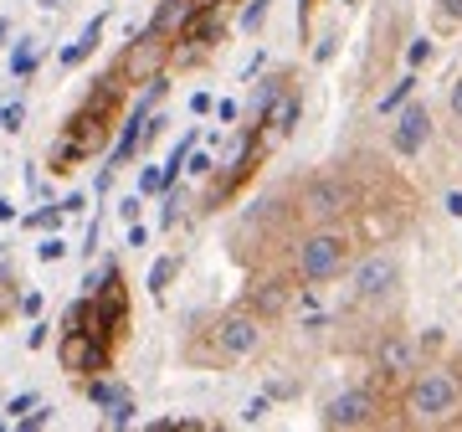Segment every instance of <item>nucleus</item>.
<instances>
[{"label":"nucleus","instance_id":"nucleus-13","mask_svg":"<svg viewBox=\"0 0 462 432\" xmlns=\"http://www.w3.org/2000/svg\"><path fill=\"white\" fill-rule=\"evenodd\" d=\"M427 134H431L427 108H406L401 124H396V134H391V145H396V155H416L421 145H427Z\"/></svg>","mask_w":462,"mask_h":432},{"label":"nucleus","instance_id":"nucleus-19","mask_svg":"<svg viewBox=\"0 0 462 432\" xmlns=\"http://www.w3.org/2000/svg\"><path fill=\"white\" fill-rule=\"evenodd\" d=\"M170 278H175V258H160V263L149 268V294H165Z\"/></svg>","mask_w":462,"mask_h":432},{"label":"nucleus","instance_id":"nucleus-36","mask_svg":"<svg viewBox=\"0 0 462 432\" xmlns=\"http://www.w3.org/2000/svg\"><path fill=\"white\" fill-rule=\"evenodd\" d=\"M5 36H11V21H0V42H5Z\"/></svg>","mask_w":462,"mask_h":432},{"label":"nucleus","instance_id":"nucleus-26","mask_svg":"<svg viewBox=\"0 0 462 432\" xmlns=\"http://www.w3.org/2000/svg\"><path fill=\"white\" fill-rule=\"evenodd\" d=\"M437 11H442L447 26H462V0H437Z\"/></svg>","mask_w":462,"mask_h":432},{"label":"nucleus","instance_id":"nucleus-24","mask_svg":"<svg viewBox=\"0 0 462 432\" xmlns=\"http://www.w3.org/2000/svg\"><path fill=\"white\" fill-rule=\"evenodd\" d=\"M21 118H26V108H21V103H11V108L0 114V129H5V134H16V129H21Z\"/></svg>","mask_w":462,"mask_h":432},{"label":"nucleus","instance_id":"nucleus-30","mask_svg":"<svg viewBox=\"0 0 462 432\" xmlns=\"http://www.w3.org/2000/svg\"><path fill=\"white\" fill-rule=\"evenodd\" d=\"M411 88H416L411 78H406V83H396V93H391V99H380V108H396V103L406 99V93H411Z\"/></svg>","mask_w":462,"mask_h":432},{"label":"nucleus","instance_id":"nucleus-14","mask_svg":"<svg viewBox=\"0 0 462 432\" xmlns=\"http://www.w3.org/2000/svg\"><path fill=\"white\" fill-rule=\"evenodd\" d=\"M288 299H293L288 278H267V283H252L247 309H257V315H282V309H288Z\"/></svg>","mask_w":462,"mask_h":432},{"label":"nucleus","instance_id":"nucleus-21","mask_svg":"<svg viewBox=\"0 0 462 432\" xmlns=\"http://www.w3.org/2000/svg\"><path fill=\"white\" fill-rule=\"evenodd\" d=\"M62 216H67V206H47V211L26 216V227H36V232H42V227H57V221H62Z\"/></svg>","mask_w":462,"mask_h":432},{"label":"nucleus","instance_id":"nucleus-15","mask_svg":"<svg viewBox=\"0 0 462 432\" xmlns=\"http://www.w3.org/2000/svg\"><path fill=\"white\" fill-rule=\"evenodd\" d=\"M263 124H267V139H278V134H288L298 124V99L293 93H278V103L263 114Z\"/></svg>","mask_w":462,"mask_h":432},{"label":"nucleus","instance_id":"nucleus-32","mask_svg":"<svg viewBox=\"0 0 462 432\" xmlns=\"http://www.w3.org/2000/svg\"><path fill=\"white\" fill-rule=\"evenodd\" d=\"M26 345H32V350H42V345H47V324H36V330L26 334Z\"/></svg>","mask_w":462,"mask_h":432},{"label":"nucleus","instance_id":"nucleus-33","mask_svg":"<svg viewBox=\"0 0 462 432\" xmlns=\"http://www.w3.org/2000/svg\"><path fill=\"white\" fill-rule=\"evenodd\" d=\"M144 237H149L144 227H139V221H129V248H144Z\"/></svg>","mask_w":462,"mask_h":432},{"label":"nucleus","instance_id":"nucleus-16","mask_svg":"<svg viewBox=\"0 0 462 432\" xmlns=\"http://www.w3.org/2000/svg\"><path fill=\"white\" fill-rule=\"evenodd\" d=\"M190 11H196V5H190V0H165V5H160V16L149 21V32H160V36H180V26L185 21H190Z\"/></svg>","mask_w":462,"mask_h":432},{"label":"nucleus","instance_id":"nucleus-2","mask_svg":"<svg viewBox=\"0 0 462 432\" xmlns=\"http://www.w3.org/2000/svg\"><path fill=\"white\" fill-rule=\"evenodd\" d=\"M416 422H447V417L462 407V376L447 366H431L411 381V397H406Z\"/></svg>","mask_w":462,"mask_h":432},{"label":"nucleus","instance_id":"nucleus-5","mask_svg":"<svg viewBox=\"0 0 462 432\" xmlns=\"http://www.w3.org/2000/svg\"><path fill=\"white\" fill-rule=\"evenodd\" d=\"M165 62H170V42L160 32H144L124 57H118L114 72L124 78V83H154V78L165 72Z\"/></svg>","mask_w":462,"mask_h":432},{"label":"nucleus","instance_id":"nucleus-18","mask_svg":"<svg viewBox=\"0 0 462 432\" xmlns=\"http://www.w3.org/2000/svg\"><path fill=\"white\" fill-rule=\"evenodd\" d=\"M129 422H134V397L118 391V397L108 401V427H129Z\"/></svg>","mask_w":462,"mask_h":432},{"label":"nucleus","instance_id":"nucleus-28","mask_svg":"<svg viewBox=\"0 0 462 432\" xmlns=\"http://www.w3.org/2000/svg\"><path fill=\"white\" fill-rule=\"evenodd\" d=\"M114 397H118V391L108 381H88V401H114Z\"/></svg>","mask_w":462,"mask_h":432},{"label":"nucleus","instance_id":"nucleus-34","mask_svg":"<svg viewBox=\"0 0 462 432\" xmlns=\"http://www.w3.org/2000/svg\"><path fill=\"white\" fill-rule=\"evenodd\" d=\"M452 114H457V124H462V78H457V88H452Z\"/></svg>","mask_w":462,"mask_h":432},{"label":"nucleus","instance_id":"nucleus-6","mask_svg":"<svg viewBox=\"0 0 462 432\" xmlns=\"http://www.w3.org/2000/svg\"><path fill=\"white\" fill-rule=\"evenodd\" d=\"M303 216L309 221H334V216H345L349 206H355V191H349L345 175H319V181L303 185Z\"/></svg>","mask_w":462,"mask_h":432},{"label":"nucleus","instance_id":"nucleus-31","mask_svg":"<svg viewBox=\"0 0 462 432\" xmlns=\"http://www.w3.org/2000/svg\"><path fill=\"white\" fill-rule=\"evenodd\" d=\"M36 407V391H21V397H11V412H32Z\"/></svg>","mask_w":462,"mask_h":432},{"label":"nucleus","instance_id":"nucleus-22","mask_svg":"<svg viewBox=\"0 0 462 432\" xmlns=\"http://www.w3.org/2000/svg\"><path fill=\"white\" fill-rule=\"evenodd\" d=\"M263 16H267V0H252L247 11H242V26H247V32H257V26H263Z\"/></svg>","mask_w":462,"mask_h":432},{"label":"nucleus","instance_id":"nucleus-9","mask_svg":"<svg viewBox=\"0 0 462 432\" xmlns=\"http://www.w3.org/2000/svg\"><path fill=\"white\" fill-rule=\"evenodd\" d=\"M57 361H62V371H72V376L108 371V345H103V340H93L88 330H67L62 334V350H57Z\"/></svg>","mask_w":462,"mask_h":432},{"label":"nucleus","instance_id":"nucleus-29","mask_svg":"<svg viewBox=\"0 0 462 432\" xmlns=\"http://www.w3.org/2000/svg\"><path fill=\"white\" fill-rule=\"evenodd\" d=\"M47 417H51V407H42V412H26L21 417V427L32 432V427H47Z\"/></svg>","mask_w":462,"mask_h":432},{"label":"nucleus","instance_id":"nucleus-1","mask_svg":"<svg viewBox=\"0 0 462 432\" xmlns=\"http://www.w3.org/2000/svg\"><path fill=\"white\" fill-rule=\"evenodd\" d=\"M349 232H339V227H319V232H309L303 242H298V278L303 283H329L339 278L349 268Z\"/></svg>","mask_w":462,"mask_h":432},{"label":"nucleus","instance_id":"nucleus-20","mask_svg":"<svg viewBox=\"0 0 462 432\" xmlns=\"http://www.w3.org/2000/svg\"><path fill=\"white\" fill-rule=\"evenodd\" d=\"M32 67H36V47H32V42H21L16 57H11V72H16V78H26Z\"/></svg>","mask_w":462,"mask_h":432},{"label":"nucleus","instance_id":"nucleus-17","mask_svg":"<svg viewBox=\"0 0 462 432\" xmlns=\"http://www.w3.org/2000/svg\"><path fill=\"white\" fill-rule=\"evenodd\" d=\"M98 36H103V21L93 16V21H88V26H83V36H78V42H72V47L62 52V62H67V67H78V62H83V57H88V52L98 47Z\"/></svg>","mask_w":462,"mask_h":432},{"label":"nucleus","instance_id":"nucleus-7","mask_svg":"<svg viewBox=\"0 0 462 432\" xmlns=\"http://www.w3.org/2000/svg\"><path fill=\"white\" fill-rule=\"evenodd\" d=\"M396 283H401L396 252H370V258L355 268V299H360V304H380V299H391V294H396Z\"/></svg>","mask_w":462,"mask_h":432},{"label":"nucleus","instance_id":"nucleus-27","mask_svg":"<svg viewBox=\"0 0 462 432\" xmlns=\"http://www.w3.org/2000/svg\"><path fill=\"white\" fill-rule=\"evenodd\" d=\"M180 206H185L180 191H170V196H165V227H175V221H180Z\"/></svg>","mask_w":462,"mask_h":432},{"label":"nucleus","instance_id":"nucleus-8","mask_svg":"<svg viewBox=\"0 0 462 432\" xmlns=\"http://www.w3.org/2000/svg\"><path fill=\"white\" fill-rule=\"evenodd\" d=\"M375 412H380L375 391L355 386V391H339L334 401H324V427H370Z\"/></svg>","mask_w":462,"mask_h":432},{"label":"nucleus","instance_id":"nucleus-25","mask_svg":"<svg viewBox=\"0 0 462 432\" xmlns=\"http://www.w3.org/2000/svg\"><path fill=\"white\" fill-rule=\"evenodd\" d=\"M36 252H42V263H57V258L67 252V242H62V237H47V242H42Z\"/></svg>","mask_w":462,"mask_h":432},{"label":"nucleus","instance_id":"nucleus-10","mask_svg":"<svg viewBox=\"0 0 462 432\" xmlns=\"http://www.w3.org/2000/svg\"><path fill=\"white\" fill-rule=\"evenodd\" d=\"M221 26H226L221 0H206V5H196V11H190V21L180 26V42H190V47H206L211 36H221Z\"/></svg>","mask_w":462,"mask_h":432},{"label":"nucleus","instance_id":"nucleus-4","mask_svg":"<svg viewBox=\"0 0 462 432\" xmlns=\"http://www.w3.org/2000/svg\"><path fill=\"white\" fill-rule=\"evenodd\" d=\"M257 345H263V315L257 309H236V315L216 319V330H211L216 361H247Z\"/></svg>","mask_w":462,"mask_h":432},{"label":"nucleus","instance_id":"nucleus-11","mask_svg":"<svg viewBox=\"0 0 462 432\" xmlns=\"http://www.w3.org/2000/svg\"><path fill=\"white\" fill-rule=\"evenodd\" d=\"M93 299L103 304V315L114 319V330L124 334V324H129V283L118 278V268L103 273V283H98V294H93Z\"/></svg>","mask_w":462,"mask_h":432},{"label":"nucleus","instance_id":"nucleus-35","mask_svg":"<svg viewBox=\"0 0 462 432\" xmlns=\"http://www.w3.org/2000/svg\"><path fill=\"white\" fill-rule=\"evenodd\" d=\"M11 216H16V206H11V201L0 196V221H11Z\"/></svg>","mask_w":462,"mask_h":432},{"label":"nucleus","instance_id":"nucleus-23","mask_svg":"<svg viewBox=\"0 0 462 432\" xmlns=\"http://www.w3.org/2000/svg\"><path fill=\"white\" fill-rule=\"evenodd\" d=\"M139 191H144V196L165 191V170H144V175H139Z\"/></svg>","mask_w":462,"mask_h":432},{"label":"nucleus","instance_id":"nucleus-3","mask_svg":"<svg viewBox=\"0 0 462 432\" xmlns=\"http://www.w3.org/2000/svg\"><path fill=\"white\" fill-rule=\"evenodd\" d=\"M103 139H108V118H98V114H88V108H78V114L67 118L62 139L51 145V170L62 175V170H72V165H83V160H93V155L103 150Z\"/></svg>","mask_w":462,"mask_h":432},{"label":"nucleus","instance_id":"nucleus-12","mask_svg":"<svg viewBox=\"0 0 462 432\" xmlns=\"http://www.w3.org/2000/svg\"><path fill=\"white\" fill-rule=\"evenodd\" d=\"M375 366H380V376H406V371H416V345L406 340V334H391V340H380V350H375Z\"/></svg>","mask_w":462,"mask_h":432}]
</instances>
